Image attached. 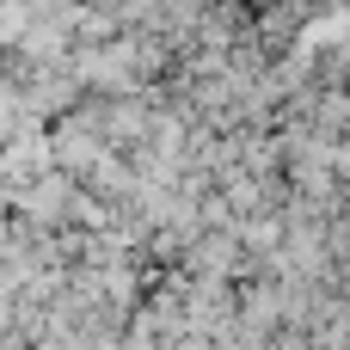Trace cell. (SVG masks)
Masks as SVG:
<instances>
[{
    "label": "cell",
    "instance_id": "1",
    "mask_svg": "<svg viewBox=\"0 0 350 350\" xmlns=\"http://www.w3.org/2000/svg\"><path fill=\"white\" fill-rule=\"evenodd\" d=\"M345 6H350V0H345Z\"/></svg>",
    "mask_w": 350,
    "mask_h": 350
}]
</instances>
